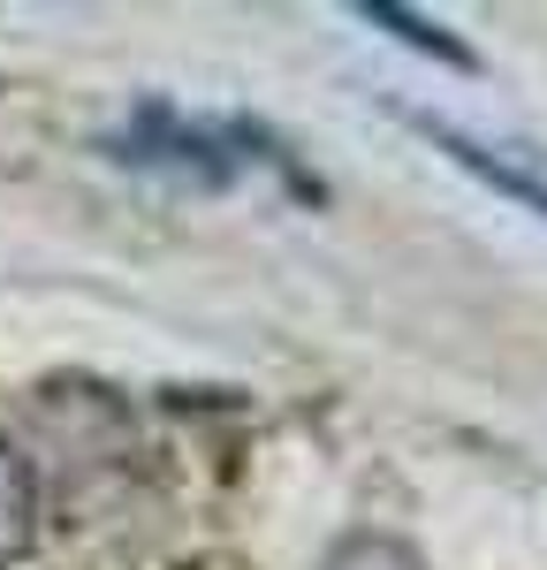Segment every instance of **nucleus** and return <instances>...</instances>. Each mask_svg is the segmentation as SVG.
I'll return each mask as SVG.
<instances>
[{"mask_svg":"<svg viewBox=\"0 0 547 570\" xmlns=\"http://www.w3.org/2000/svg\"><path fill=\"white\" fill-rule=\"evenodd\" d=\"M358 23H380V31H396L404 46H418V53H441V61H456V69H471V46H456L441 23H426L418 8H396V0H358Z\"/></svg>","mask_w":547,"mask_h":570,"instance_id":"3","label":"nucleus"},{"mask_svg":"<svg viewBox=\"0 0 547 570\" xmlns=\"http://www.w3.org/2000/svg\"><path fill=\"white\" fill-rule=\"evenodd\" d=\"M410 130L426 137V145H441L464 176H479L487 190H501V198H517V206H533V214L547 220V183L533 176V168H517L509 160V145H487V137H464L456 122H441V115H404Z\"/></svg>","mask_w":547,"mask_h":570,"instance_id":"2","label":"nucleus"},{"mask_svg":"<svg viewBox=\"0 0 547 570\" xmlns=\"http://www.w3.org/2000/svg\"><path fill=\"white\" fill-rule=\"evenodd\" d=\"M107 153L115 160H130V168H168L182 183H206V190H221V183L251 176V168H281V176H297L289 168V153L274 145L259 122H190L176 107H137L122 130L107 137ZM297 190H312V183L297 176Z\"/></svg>","mask_w":547,"mask_h":570,"instance_id":"1","label":"nucleus"},{"mask_svg":"<svg viewBox=\"0 0 547 570\" xmlns=\"http://www.w3.org/2000/svg\"><path fill=\"white\" fill-rule=\"evenodd\" d=\"M31 540V480L16 464V449H0V563Z\"/></svg>","mask_w":547,"mask_h":570,"instance_id":"4","label":"nucleus"},{"mask_svg":"<svg viewBox=\"0 0 547 570\" xmlns=\"http://www.w3.org/2000/svg\"><path fill=\"white\" fill-rule=\"evenodd\" d=\"M358 548H365V570H418L396 540H358Z\"/></svg>","mask_w":547,"mask_h":570,"instance_id":"5","label":"nucleus"}]
</instances>
